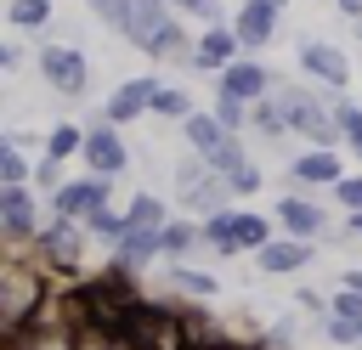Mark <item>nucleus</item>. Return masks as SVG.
Instances as JSON below:
<instances>
[{
    "label": "nucleus",
    "instance_id": "1",
    "mask_svg": "<svg viewBox=\"0 0 362 350\" xmlns=\"http://www.w3.org/2000/svg\"><path fill=\"white\" fill-rule=\"evenodd\" d=\"M40 305H45V277H40V271H28L23 260H11V265H6V288H0L6 339H17V333H23V322H28Z\"/></svg>",
    "mask_w": 362,
    "mask_h": 350
},
{
    "label": "nucleus",
    "instance_id": "2",
    "mask_svg": "<svg viewBox=\"0 0 362 350\" xmlns=\"http://www.w3.org/2000/svg\"><path fill=\"white\" fill-rule=\"evenodd\" d=\"M40 79L57 85V96H85L90 85V68L74 45H40Z\"/></svg>",
    "mask_w": 362,
    "mask_h": 350
},
{
    "label": "nucleus",
    "instance_id": "3",
    "mask_svg": "<svg viewBox=\"0 0 362 350\" xmlns=\"http://www.w3.org/2000/svg\"><path fill=\"white\" fill-rule=\"evenodd\" d=\"M124 164H130V152H124V141H119V124H90L85 130V169L90 175H102V181H113V175H124Z\"/></svg>",
    "mask_w": 362,
    "mask_h": 350
},
{
    "label": "nucleus",
    "instance_id": "4",
    "mask_svg": "<svg viewBox=\"0 0 362 350\" xmlns=\"http://www.w3.org/2000/svg\"><path fill=\"white\" fill-rule=\"evenodd\" d=\"M300 68H305L322 90H345V85H351V62H345V51L328 45V40H300Z\"/></svg>",
    "mask_w": 362,
    "mask_h": 350
},
{
    "label": "nucleus",
    "instance_id": "5",
    "mask_svg": "<svg viewBox=\"0 0 362 350\" xmlns=\"http://www.w3.org/2000/svg\"><path fill=\"white\" fill-rule=\"evenodd\" d=\"M107 192H113V181H102V175H85V181H68V186L51 198V209H57V220H85V215L107 209Z\"/></svg>",
    "mask_w": 362,
    "mask_h": 350
},
{
    "label": "nucleus",
    "instance_id": "6",
    "mask_svg": "<svg viewBox=\"0 0 362 350\" xmlns=\"http://www.w3.org/2000/svg\"><path fill=\"white\" fill-rule=\"evenodd\" d=\"M277 220H283V237L317 243L322 226H328V209H322L317 198H305V192H288V198H277Z\"/></svg>",
    "mask_w": 362,
    "mask_h": 350
},
{
    "label": "nucleus",
    "instance_id": "7",
    "mask_svg": "<svg viewBox=\"0 0 362 350\" xmlns=\"http://www.w3.org/2000/svg\"><path fill=\"white\" fill-rule=\"evenodd\" d=\"M158 79H124L113 96H107V107H102V119L107 124H130V119H141V113H153V102H158Z\"/></svg>",
    "mask_w": 362,
    "mask_h": 350
},
{
    "label": "nucleus",
    "instance_id": "8",
    "mask_svg": "<svg viewBox=\"0 0 362 350\" xmlns=\"http://www.w3.org/2000/svg\"><path fill=\"white\" fill-rule=\"evenodd\" d=\"M272 85H277V79H272V68H260V62H249V56H243V62H232V68L221 73V85H215V90H226V96H238V102H249V107H255V102H266V90H272Z\"/></svg>",
    "mask_w": 362,
    "mask_h": 350
},
{
    "label": "nucleus",
    "instance_id": "9",
    "mask_svg": "<svg viewBox=\"0 0 362 350\" xmlns=\"http://www.w3.org/2000/svg\"><path fill=\"white\" fill-rule=\"evenodd\" d=\"M40 254H45V265L74 271L79 265V226L74 220H45L40 226Z\"/></svg>",
    "mask_w": 362,
    "mask_h": 350
},
{
    "label": "nucleus",
    "instance_id": "10",
    "mask_svg": "<svg viewBox=\"0 0 362 350\" xmlns=\"http://www.w3.org/2000/svg\"><path fill=\"white\" fill-rule=\"evenodd\" d=\"M40 209H34V192L28 186H0V226H6V237H34L40 226Z\"/></svg>",
    "mask_w": 362,
    "mask_h": 350
},
{
    "label": "nucleus",
    "instance_id": "11",
    "mask_svg": "<svg viewBox=\"0 0 362 350\" xmlns=\"http://www.w3.org/2000/svg\"><path fill=\"white\" fill-rule=\"evenodd\" d=\"M238 51H243V40L232 34V23H226V28H209V34L198 40V62H192V68H215V73H226L232 62H243Z\"/></svg>",
    "mask_w": 362,
    "mask_h": 350
},
{
    "label": "nucleus",
    "instance_id": "12",
    "mask_svg": "<svg viewBox=\"0 0 362 350\" xmlns=\"http://www.w3.org/2000/svg\"><path fill=\"white\" fill-rule=\"evenodd\" d=\"M288 175H294L300 186H339V181H345V175H339V152H322V147L300 152V158L288 164Z\"/></svg>",
    "mask_w": 362,
    "mask_h": 350
},
{
    "label": "nucleus",
    "instance_id": "13",
    "mask_svg": "<svg viewBox=\"0 0 362 350\" xmlns=\"http://www.w3.org/2000/svg\"><path fill=\"white\" fill-rule=\"evenodd\" d=\"M181 135H187V147H192L198 158H215V152H221V147L232 141V130H226V124H221L215 113H192V119L181 124Z\"/></svg>",
    "mask_w": 362,
    "mask_h": 350
},
{
    "label": "nucleus",
    "instance_id": "14",
    "mask_svg": "<svg viewBox=\"0 0 362 350\" xmlns=\"http://www.w3.org/2000/svg\"><path fill=\"white\" fill-rule=\"evenodd\" d=\"M255 260H260V271H272V277H288V271L311 265V243H300V237H277V243H266Z\"/></svg>",
    "mask_w": 362,
    "mask_h": 350
},
{
    "label": "nucleus",
    "instance_id": "15",
    "mask_svg": "<svg viewBox=\"0 0 362 350\" xmlns=\"http://www.w3.org/2000/svg\"><path fill=\"white\" fill-rule=\"evenodd\" d=\"M272 28H277V17H272V11H260V6H243V11L232 17V34L243 40V51L272 45Z\"/></svg>",
    "mask_w": 362,
    "mask_h": 350
},
{
    "label": "nucleus",
    "instance_id": "16",
    "mask_svg": "<svg viewBox=\"0 0 362 350\" xmlns=\"http://www.w3.org/2000/svg\"><path fill=\"white\" fill-rule=\"evenodd\" d=\"M124 226H130V231H153V237H158V231L170 226V220H164V198L136 192V198L124 203ZM130 231H124V237H130Z\"/></svg>",
    "mask_w": 362,
    "mask_h": 350
},
{
    "label": "nucleus",
    "instance_id": "17",
    "mask_svg": "<svg viewBox=\"0 0 362 350\" xmlns=\"http://www.w3.org/2000/svg\"><path fill=\"white\" fill-rule=\"evenodd\" d=\"M232 243H238V248H249V254H260V248H266V243H277V237H272V220H266V215L232 209Z\"/></svg>",
    "mask_w": 362,
    "mask_h": 350
},
{
    "label": "nucleus",
    "instance_id": "18",
    "mask_svg": "<svg viewBox=\"0 0 362 350\" xmlns=\"http://www.w3.org/2000/svg\"><path fill=\"white\" fill-rule=\"evenodd\" d=\"M158 254H164V248H158V237H153V231H130V237L119 243L113 265H119V271H141V265H147V260H158Z\"/></svg>",
    "mask_w": 362,
    "mask_h": 350
},
{
    "label": "nucleus",
    "instance_id": "19",
    "mask_svg": "<svg viewBox=\"0 0 362 350\" xmlns=\"http://www.w3.org/2000/svg\"><path fill=\"white\" fill-rule=\"evenodd\" d=\"M204 243V226H192V220H170L164 231H158V248H164V260H181L187 248H198Z\"/></svg>",
    "mask_w": 362,
    "mask_h": 350
},
{
    "label": "nucleus",
    "instance_id": "20",
    "mask_svg": "<svg viewBox=\"0 0 362 350\" xmlns=\"http://www.w3.org/2000/svg\"><path fill=\"white\" fill-rule=\"evenodd\" d=\"M249 119H255V130H260V135H272V141H277V135H294V130H288V119H283V107H277V96L255 102V107H249Z\"/></svg>",
    "mask_w": 362,
    "mask_h": 350
},
{
    "label": "nucleus",
    "instance_id": "21",
    "mask_svg": "<svg viewBox=\"0 0 362 350\" xmlns=\"http://www.w3.org/2000/svg\"><path fill=\"white\" fill-rule=\"evenodd\" d=\"M74 152H85V130H79V124H57V130L45 135V158L62 164V158H74Z\"/></svg>",
    "mask_w": 362,
    "mask_h": 350
},
{
    "label": "nucleus",
    "instance_id": "22",
    "mask_svg": "<svg viewBox=\"0 0 362 350\" xmlns=\"http://www.w3.org/2000/svg\"><path fill=\"white\" fill-rule=\"evenodd\" d=\"M79 226H85V231H90V237H102V243H124V231H130V226H124V215H119V209H96V215H85V220H79Z\"/></svg>",
    "mask_w": 362,
    "mask_h": 350
},
{
    "label": "nucleus",
    "instance_id": "23",
    "mask_svg": "<svg viewBox=\"0 0 362 350\" xmlns=\"http://www.w3.org/2000/svg\"><path fill=\"white\" fill-rule=\"evenodd\" d=\"M6 23L11 28H45L51 23V0H11L6 6Z\"/></svg>",
    "mask_w": 362,
    "mask_h": 350
},
{
    "label": "nucleus",
    "instance_id": "24",
    "mask_svg": "<svg viewBox=\"0 0 362 350\" xmlns=\"http://www.w3.org/2000/svg\"><path fill=\"white\" fill-rule=\"evenodd\" d=\"M153 113H158V119H181V124H187V119H192L198 107H192V96H187V90L164 85V90H158V102H153Z\"/></svg>",
    "mask_w": 362,
    "mask_h": 350
},
{
    "label": "nucleus",
    "instance_id": "25",
    "mask_svg": "<svg viewBox=\"0 0 362 350\" xmlns=\"http://www.w3.org/2000/svg\"><path fill=\"white\" fill-rule=\"evenodd\" d=\"M204 243H209L215 254H238V243H232V209H226V215H209V220H204Z\"/></svg>",
    "mask_w": 362,
    "mask_h": 350
},
{
    "label": "nucleus",
    "instance_id": "26",
    "mask_svg": "<svg viewBox=\"0 0 362 350\" xmlns=\"http://www.w3.org/2000/svg\"><path fill=\"white\" fill-rule=\"evenodd\" d=\"M90 11H96L113 34H130V11H136V0H90Z\"/></svg>",
    "mask_w": 362,
    "mask_h": 350
},
{
    "label": "nucleus",
    "instance_id": "27",
    "mask_svg": "<svg viewBox=\"0 0 362 350\" xmlns=\"http://www.w3.org/2000/svg\"><path fill=\"white\" fill-rule=\"evenodd\" d=\"M209 113H215V119H221V124H226V130L238 135V130H243V119H249V102H238V96L215 90V107H209Z\"/></svg>",
    "mask_w": 362,
    "mask_h": 350
},
{
    "label": "nucleus",
    "instance_id": "28",
    "mask_svg": "<svg viewBox=\"0 0 362 350\" xmlns=\"http://www.w3.org/2000/svg\"><path fill=\"white\" fill-rule=\"evenodd\" d=\"M170 282H175L181 294H204V299H209V294L221 288L215 277H204V271H187V265H170Z\"/></svg>",
    "mask_w": 362,
    "mask_h": 350
},
{
    "label": "nucleus",
    "instance_id": "29",
    "mask_svg": "<svg viewBox=\"0 0 362 350\" xmlns=\"http://www.w3.org/2000/svg\"><path fill=\"white\" fill-rule=\"evenodd\" d=\"M0 186H28V164L17 147H0Z\"/></svg>",
    "mask_w": 362,
    "mask_h": 350
},
{
    "label": "nucleus",
    "instance_id": "30",
    "mask_svg": "<svg viewBox=\"0 0 362 350\" xmlns=\"http://www.w3.org/2000/svg\"><path fill=\"white\" fill-rule=\"evenodd\" d=\"M322 333H328L334 344H345V350H362V327H356V322H339V316H328V322H322Z\"/></svg>",
    "mask_w": 362,
    "mask_h": 350
},
{
    "label": "nucleus",
    "instance_id": "31",
    "mask_svg": "<svg viewBox=\"0 0 362 350\" xmlns=\"http://www.w3.org/2000/svg\"><path fill=\"white\" fill-rule=\"evenodd\" d=\"M334 124H339V135H345V141H362V107L334 102Z\"/></svg>",
    "mask_w": 362,
    "mask_h": 350
},
{
    "label": "nucleus",
    "instance_id": "32",
    "mask_svg": "<svg viewBox=\"0 0 362 350\" xmlns=\"http://www.w3.org/2000/svg\"><path fill=\"white\" fill-rule=\"evenodd\" d=\"M334 316H339V322H356V327H362V294L339 288V294H334Z\"/></svg>",
    "mask_w": 362,
    "mask_h": 350
},
{
    "label": "nucleus",
    "instance_id": "33",
    "mask_svg": "<svg viewBox=\"0 0 362 350\" xmlns=\"http://www.w3.org/2000/svg\"><path fill=\"white\" fill-rule=\"evenodd\" d=\"M334 198H339L351 215H362V175H345V181L334 186Z\"/></svg>",
    "mask_w": 362,
    "mask_h": 350
},
{
    "label": "nucleus",
    "instance_id": "34",
    "mask_svg": "<svg viewBox=\"0 0 362 350\" xmlns=\"http://www.w3.org/2000/svg\"><path fill=\"white\" fill-rule=\"evenodd\" d=\"M57 175H62V164H57V158H40V169H34V181H40V186H45L51 198L62 192V186H57Z\"/></svg>",
    "mask_w": 362,
    "mask_h": 350
},
{
    "label": "nucleus",
    "instance_id": "35",
    "mask_svg": "<svg viewBox=\"0 0 362 350\" xmlns=\"http://www.w3.org/2000/svg\"><path fill=\"white\" fill-rule=\"evenodd\" d=\"M164 6H170V11H187V17H204L209 0H164Z\"/></svg>",
    "mask_w": 362,
    "mask_h": 350
},
{
    "label": "nucleus",
    "instance_id": "36",
    "mask_svg": "<svg viewBox=\"0 0 362 350\" xmlns=\"http://www.w3.org/2000/svg\"><path fill=\"white\" fill-rule=\"evenodd\" d=\"M339 288H351V294H362V265H351V271L339 277Z\"/></svg>",
    "mask_w": 362,
    "mask_h": 350
},
{
    "label": "nucleus",
    "instance_id": "37",
    "mask_svg": "<svg viewBox=\"0 0 362 350\" xmlns=\"http://www.w3.org/2000/svg\"><path fill=\"white\" fill-rule=\"evenodd\" d=\"M243 6H260V11H272V17H283V6H288V0H243Z\"/></svg>",
    "mask_w": 362,
    "mask_h": 350
},
{
    "label": "nucleus",
    "instance_id": "38",
    "mask_svg": "<svg viewBox=\"0 0 362 350\" xmlns=\"http://www.w3.org/2000/svg\"><path fill=\"white\" fill-rule=\"evenodd\" d=\"M339 11H345V17H356V23H362V0H339Z\"/></svg>",
    "mask_w": 362,
    "mask_h": 350
},
{
    "label": "nucleus",
    "instance_id": "39",
    "mask_svg": "<svg viewBox=\"0 0 362 350\" xmlns=\"http://www.w3.org/2000/svg\"><path fill=\"white\" fill-rule=\"evenodd\" d=\"M345 231H351V237H362V215H351V220H345Z\"/></svg>",
    "mask_w": 362,
    "mask_h": 350
},
{
    "label": "nucleus",
    "instance_id": "40",
    "mask_svg": "<svg viewBox=\"0 0 362 350\" xmlns=\"http://www.w3.org/2000/svg\"><path fill=\"white\" fill-rule=\"evenodd\" d=\"M351 152H356V158H362V141H351Z\"/></svg>",
    "mask_w": 362,
    "mask_h": 350
},
{
    "label": "nucleus",
    "instance_id": "41",
    "mask_svg": "<svg viewBox=\"0 0 362 350\" xmlns=\"http://www.w3.org/2000/svg\"><path fill=\"white\" fill-rule=\"evenodd\" d=\"M74 350H90V344H74Z\"/></svg>",
    "mask_w": 362,
    "mask_h": 350
}]
</instances>
